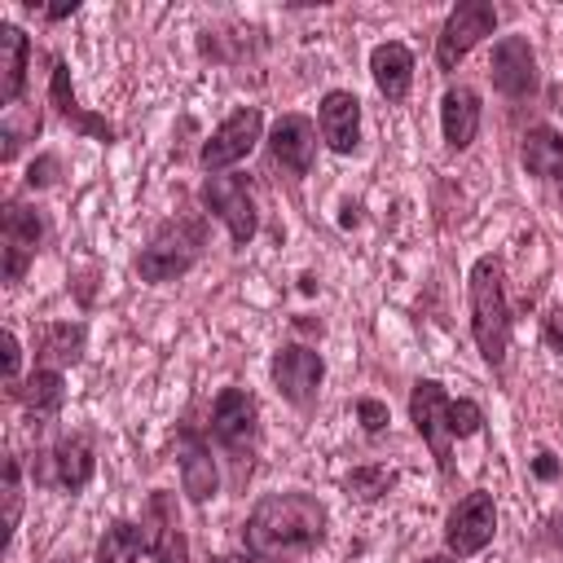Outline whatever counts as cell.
Instances as JSON below:
<instances>
[{
    "label": "cell",
    "mask_w": 563,
    "mask_h": 563,
    "mask_svg": "<svg viewBox=\"0 0 563 563\" xmlns=\"http://www.w3.org/2000/svg\"><path fill=\"white\" fill-rule=\"evenodd\" d=\"M325 506L312 493H268L255 501V510L242 523V545L255 559H290L303 550H317L325 541Z\"/></svg>",
    "instance_id": "6da1fadb"
},
{
    "label": "cell",
    "mask_w": 563,
    "mask_h": 563,
    "mask_svg": "<svg viewBox=\"0 0 563 563\" xmlns=\"http://www.w3.org/2000/svg\"><path fill=\"white\" fill-rule=\"evenodd\" d=\"M471 330H475L479 356L497 369L506 361V343H510V303H506V282H501L497 255H479L471 268Z\"/></svg>",
    "instance_id": "7a4b0ae2"
},
{
    "label": "cell",
    "mask_w": 563,
    "mask_h": 563,
    "mask_svg": "<svg viewBox=\"0 0 563 563\" xmlns=\"http://www.w3.org/2000/svg\"><path fill=\"white\" fill-rule=\"evenodd\" d=\"M202 246H207V224H202L198 216H176V220H167V224L150 238V246L136 255V273H141L145 282L185 277V273L198 264Z\"/></svg>",
    "instance_id": "3957f363"
},
{
    "label": "cell",
    "mask_w": 563,
    "mask_h": 563,
    "mask_svg": "<svg viewBox=\"0 0 563 563\" xmlns=\"http://www.w3.org/2000/svg\"><path fill=\"white\" fill-rule=\"evenodd\" d=\"M211 435L216 444L238 462V475L251 471L255 444H260V405L242 387H224L211 405Z\"/></svg>",
    "instance_id": "277c9868"
},
{
    "label": "cell",
    "mask_w": 563,
    "mask_h": 563,
    "mask_svg": "<svg viewBox=\"0 0 563 563\" xmlns=\"http://www.w3.org/2000/svg\"><path fill=\"white\" fill-rule=\"evenodd\" d=\"M493 31H497V9L488 0H462V4H453L449 18H444V26H440V35H435V66L444 75L457 70V62L484 35H493Z\"/></svg>",
    "instance_id": "5b68a950"
},
{
    "label": "cell",
    "mask_w": 563,
    "mask_h": 563,
    "mask_svg": "<svg viewBox=\"0 0 563 563\" xmlns=\"http://www.w3.org/2000/svg\"><path fill=\"white\" fill-rule=\"evenodd\" d=\"M449 396H444V383L435 378H418L413 391H409V418L422 435V444L431 449L435 466L449 475L453 471V422H449Z\"/></svg>",
    "instance_id": "8992f818"
},
{
    "label": "cell",
    "mask_w": 563,
    "mask_h": 563,
    "mask_svg": "<svg viewBox=\"0 0 563 563\" xmlns=\"http://www.w3.org/2000/svg\"><path fill=\"white\" fill-rule=\"evenodd\" d=\"M198 198H202V207L216 220H224V229H229V238L238 246H246L255 238L260 211H255V198H251V189H246L242 176H207L202 189H198Z\"/></svg>",
    "instance_id": "52a82bcc"
},
{
    "label": "cell",
    "mask_w": 563,
    "mask_h": 563,
    "mask_svg": "<svg viewBox=\"0 0 563 563\" xmlns=\"http://www.w3.org/2000/svg\"><path fill=\"white\" fill-rule=\"evenodd\" d=\"M497 532V506H493V493H466L449 519H444V545L453 559H471L479 554Z\"/></svg>",
    "instance_id": "ba28073f"
},
{
    "label": "cell",
    "mask_w": 563,
    "mask_h": 563,
    "mask_svg": "<svg viewBox=\"0 0 563 563\" xmlns=\"http://www.w3.org/2000/svg\"><path fill=\"white\" fill-rule=\"evenodd\" d=\"M260 132H264V114H260L255 106H242V110H233V114L202 141L198 163H202L211 176H220L224 167H233L238 158H246V154L255 150Z\"/></svg>",
    "instance_id": "9c48e42d"
},
{
    "label": "cell",
    "mask_w": 563,
    "mask_h": 563,
    "mask_svg": "<svg viewBox=\"0 0 563 563\" xmlns=\"http://www.w3.org/2000/svg\"><path fill=\"white\" fill-rule=\"evenodd\" d=\"M321 378H325L321 352H312V347H303V343H286V347L273 352V383H277V391H282L290 405L308 409V405L317 400Z\"/></svg>",
    "instance_id": "30bf717a"
},
{
    "label": "cell",
    "mask_w": 563,
    "mask_h": 563,
    "mask_svg": "<svg viewBox=\"0 0 563 563\" xmlns=\"http://www.w3.org/2000/svg\"><path fill=\"white\" fill-rule=\"evenodd\" d=\"M40 233H44V224H40V216L31 207H22V202L4 207V233H0L4 246L0 251H4V282L9 286L22 282V273L31 268L35 251H40Z\"/></svg>",
    "instance_id": "8fae6325"
},
{
    "label": "cell",
    "mask_w": 563,
    "mask_h": 563,
    "mask_svg": "<svg viewBox=\"0 0 563 563\" xmlns=\"http://www.w3.org/2000/svg\"><path fill=\"white\" fill-rule=\"evenodd\" d=\"M488 70H493V88L506 97H528L537 88V57H532V44L523 35L497 40Z\"/></svg>",
    "instance_id": "7c38bea8"
},
{
    "label": "cell",
    "mask_w": 563,
    "mask_h": 563,
    "mask_svg": "<svg viewBox=\"0 0 563 563\" xmlns=\"http://www.w3.org/2000/svg\"><path fill=\"white\" fill-rule=\"evenodd\" d=\"M317 128H321V141L334 154H352L361 145V101H356V92L330 88L317 106Z\"/></svg>",
    "instance_id": "4fadbf2b"
},
{
    "label": "cell",
    "mask_w": 563,
    "mask_h": 563,
    "mask_svg": "<svg viewBox=\"0 0 563 563\" xmlns=\"http://www.w3.org/2000/svg\"><path fill=\"white\" fill-rule=\"evenodd\" d=\"M268 154L273 163H282L290 176H308L312 158H317V128L303 114H282L268 132Z\"/></svg>",
    "instance_id": "5bb4252c"
},
{
    "label": "cell",
    "mask_w": 563,
    "mask_h": 563,
    "mask_svg": "<svg viewBox=\"0 0 563 563\" xmlns=\"http://www.w3.org/2000/svg\"><path fill=\"white\" fill-rule=\"evenodd\" d=\"M440 128H444V145L449 150H466L479 132V92L466 84L444 88L440 97Z\"/></svg>",
    "instance_id": "9a60e30c"
},
{
    "label": "cell",
    "mask_w": 563,
    "mask_h": 563,
    "mask_svg": "<svg viewBox=\"0 0 563 563\" xmlns=\"http://www.w3.org/2000/svg\"><path fill=\"white\" fill-rule=\"evenodd\" d=\"M369 75H374V88L396 106V101L409 97V84H413V53H409L400 40L374 44V53H369Z\"/></svg>",
    "instance_id": "2e32d148"
},
{
    "label": "cell",
    "mask_w": 563,
    "mask_h": 563,
    "mask_svg": "<svg viewBox=\"0 0 563 563\" xmlns=\"http://www.w3.org/2000/svg\"><path fill=\"white\" fill-rule=\"evenodd\" d=\"M180 484L189 493V501H207L216 497V484H220V471H216V457H211V444L198 440L194 431L180 435Z\"/></svg>",
    "instance_id": "e0dca14e"
},
{
    "label": "cell",
    "mask_w": 563,
    "mask_h": 563,
    "mask_svg": "<svg viewBox=\"0 0 563 563\" xmlns=\"http://www.w3.org/2000/svg\"><path fill=\"white\" fill-rule=\"evenodd\" d=\"M48 97H53L57 114H62V119H70L79 132H88L92 141H114V123H110V119H101V114H88V110L75 101V88H70V70H66V62H53Z\"/></svg>",
    "instance_id": "ac0fdd59"
},
{
    "label": "cell",
    "mask_w": 563,
    "mask_h": 563,
    "mask_svg": "<svg viewBox=\"0 0 563 563\" xmlns=\"http://www.w3.org/2000/svg\"><path fill=\"white\" fill-rule=\"evenodd\" d=\"M26 57H31V40L22 35V26L0 22V97H4V106H18V97H22Z\"/></svg>",
    "instance_id": "d6986e66"
},
{
    "label": "cell",
    "mask_w": 563,
    "mask_h": 563,
    "mask_svg": "<svg viewBox=\"0 0 563 563\" xmlns=\"http://www.w3.org/2000/svg\"><path fill=\"white\" fill-rule=\"evenodd\" d=\"M519 158H523V167H528L532 176H541V180H563V136H559L554 128H545V123L528 128V132H523V145H519Z\"/></svg>",
    "instance_id": "ffe728a7"
},
{
    "label": "cell",
    "mask_w": 563,
    "mask_h": 563,
    "mask_svg": "<svg viewBox=\"0 0 563 563\" xmlns=\"http://www.w3.org/2000/svg\"><path fill=\"white\" fill-rule=\"evenodd\" d=\"M48 462H53V479L66 488V493H79L88 479H92V444L84 440V435H62L57 440V449L48 453Z\"/></svg>",
    "instance_id": "44dd1931"
},
{
    "label": "cell",
    "mask_w": 563,
    "mask_h": 563,
    "mask_svg": "<svg viewBox=\"0 0 563 563\" xmlns=\"http://www.w3.org/2000/svg\"><path fill=\"white\" fill-rule=\"evenodd\" d=\"M9 396H13V400H22L31 413H57V409H62V400H66V387H62V374H57V369L40 365L26 383L9 387Z\"/></svg>",
    "instance_id": "7402d4cb"
},
{
    "label": "cell",
    "mask_w": 563,
    "mask_h": 563,
    "mask_svg": "<svg viewBox=\"0 0 563 563\" xmlns=\"http://www.w3.org/2000/svg\"><path fill=\"white\" fill-rule=\"evenodd\" d=\"M145 528L132 519H114L97 541V563H136L145 550Z\"/></svg>",
    "instance_id": "603a6c76"
},
{
    "label": "cell",
    "mask_w": 563,
    "mask_h": 563,
    "mask_svg": "<svg viewBox=\"0 0 563 563\" xmlns=\"http://www.w3.org/2000/svg\"><path fill=\"white\" fill-rule=\"evenodd\" d=\"M150 515L158 519V545H154V563H189V541H185V532H180L176 515L167 510V497H163V493H154Z\"/></svg>",
    "instance_id": "cb8c5ba5"
},
{
    "label": "cell",
    "mask_w": 563,
    "mask_h": 563,
    "mask_svg": "<svg viewBox=\"0 0 563 563\" xmlns=\"http://www.w3.org/2000/svg\"><path fill=\"white\" fill-rule=\"evenodd\" d=\"M79 352H84V330H79V325H66V321H62V325H48L44 339H40V356L48 361V369L75 365Z\"/></svg>",
    "instance_id": "d4e9b609"
},
{
    "label": "cell",
    "mask_w": 563,
    "mask_h": 563,
    "mask_svg": "<svg viewBox=\"0 0 563 563\" xmlns=\"http://www.w3.org/2000/svg\"><path fill=\"white\" fill-rule=\"evenodd\" d=\"M391 471L387 466H365V471H352L347 479H343V488L347 493H356V497H378V493H387L391 488Z\"/></svg>",
    "instance_id": "484cf974"
},
{
    "label": "cell",
    "mask_w": 563,
    "mask_h": 563,
    "mask_svg": "<svg viewBox=\"0 0 563 563\" xmlns=\"http://www.w3.org/2000/svg\"><path fill=\"white\" fill-rule=\"evenodd\" d=\"M449 422H453V440H466L484 427V409L475 400H453L449 405Z\"/></svg>",
    "instance_id": "4316f807"
},
{
    "label": "cell",
    "mask_w": 563,
    "mask_h": 563,
    "mask_svg": "<svg viewBox=\"0 0 563 563\" xmlns=\"http://www.w3.org/2000/svg\"><path fill=\"white\" fill-rule=\"evenodd\" d=\"M18 515H22V484H18V457H4V528L13 537L18 528Z\"/></svg>",
    "instance_id": "83f0119b"
},
{
    "label": "cell",
    "mask_w": 563,
    "mask_h": 563,
    "mask_svg": "<svg viewBox=\"0 0 563 563\" xmlns=\"http://www.w3.org/2000/svg\"><path fill=\"white\" fill-rule=\"evenodd\" d=\"M541 339L550 352H563V303H554L545 317H541Z\"/></svg>",
    "instance_id": "f1b7e54d"
},
{
    "label": "cell",
    "mask_w": 563,
    "mask_h": 563,
    "mask_svg": "<svg viewBox=\"0 0 563 563\" xmlns=\"http://www.w3.org/2000/svg\"><path fill=\"white\" fill-rule=\"evenodd\" d=\"M18 369H22V343L13 330H4V387H18Z\"/></svg>",
    "instance_id": "f546056e"
},
{
    "label": "cell",
    "mask_w": 563,
    "mask_h": 563,
    "mask_svg": "<svg viewBox=\"0 0 563 563\" xmlns=\"http://www.w3.org/2000/svg\"><path fill=\"white\" fill-rule=\"evenodd\" d=\"M356 413H361V427H365L369 435H378V431L387 427V405H383V400H356Z\"/></svg>",
    "instance_id": "4dcf8cb0"
},
{
    "label": "cell",
    "mask_w": 563,
    "mask_h": 563,
    "mask_svg": "<svg viewBox=\"0 0 563 563\" xmlns=\"http://www.w3.org/2000/svg\"><path fill=\"white\" fill-rule=\"evenodd\" d=\"M53 172H57V158H53V154H44L40 163H31V167H26V185H31V189H35V185H48V180H53Z\"/></svg>",
    "instance_id": "1f68e13d"
},
{
    "label": "cell",
    "mask_w": 563,
    "mask_h": 563,
    "mask_svg": "<svg viewBox=\"0 0 563 563\" xmlns=\"http://www.w3.org/2000/svg\"><path fill=\"white\" fill-rule=\"evenodd\" d=\"M532 466H537V475H541V479H550V475H554V471H559V466H554V457H550V453H541V457H537V462H532Z\"/></svg>",
    "instance_id": "d6a6232c"
},
{
    "label": "cell",
    "mask_w": 563,
    "mask_h": 563,
    "mask_svg": "<svg viewBox=\"0 0 563 563\" xmlns=\"http://www.w3.org/2000/svg\"><path fill=\"white\" fill-rule=\"evenodd\" d=\"M75 9H79V4H75V0H70V4H53V9H44V13H48V18H53V22H62V18H70V13H75Z\"/></svg>",
    "instance_id": "836d02e7"
},
{
    "label": "cell",
    "mask_w": 563,
    "mask_h": 563,
    "mask_svg": "<svg viewBox=\"0 0 563 563\" xmlns=\"http://www.w3.org/2000/svg\"><path fill=\"white\" fill-rule=\"evenodd\" d=\"M216 563H255V559H251V554H246V559H238V554H224V559H216Z\"/></svg>",
    "instance_id": "e575fe53"
},
{
    "label": "cell",
    "mask_w": 563,
    "mask_h": 563,
    "mask_svg": "<svg viewBox=\"0 0 563 563\" xmlns=\"http://www.w3.org/2000/svg\"><path fill=\"white\" fill-rule=\"evenodd\" d=\"M422 563H457L453 554H431V559H422Z\"/></svg>",
    "instance_id": "d590c367"
}]
</instances>
